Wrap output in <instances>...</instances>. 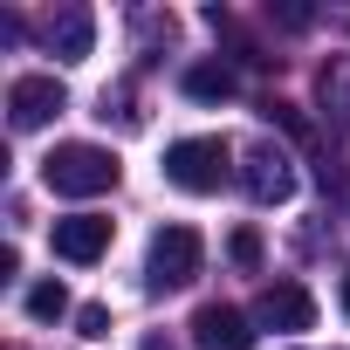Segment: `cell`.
Segmentation results:
<instances>
[{
  "instance_id": "16",
  "label": "cell",
  "mask_w": 350,
  "mask_h": 350,
  "mask_svg": "<svg viewBox=\"0 0 350 350\" xmlns=\"http://www.w3.org/2000/svg\"><path fill=\"white\" fill-rule=\"evenodd\" d=\"M343 309H350V268H343Z\"/></svg>"
},
{
  "instance_id": "6",
  "label": "cell",
  "mask_w": 350,
  "mask_h": 350,
  "mask_svg": "<svg viewBox=\"0 0 350 350\" xmlns=\"http://www.w3.org/2000/svg\"><path fill=\"white\" fill-rule=\"evenodd\" d=\"M49 247H55L62 261L90 268V261H103V254H110V220H103V213H69V220H55V227H49Z\"/></svg>"
},
{
  "instance_id": "12",
  "label": "cell",
  "mask_w": 350,
  "mask_h": 350,
  "mask_svg": "<svg viewBox=\"0 0 350 350\" xmlns=\"http://www.w3.org/2000/svg\"><path fill=\"white\" fill-rule=\"evenodd\" d=\"M323 96H329V103L343 110V124H350V69H336V76L323 69Z\"/></svg>"
},
{
  "instance_id": "4",
  "label": "cell",
  "mask_w": 350,
  "mask_h": 350,
  "mask_svg": "<svg viewBox=\"0 0 350 350\" xmlns=\"http://www.w3.org/2000/svg\"><path fill=\"white\" fill-rule=\"evenodd\" d=\"M241 186H247L254 206H282V200L295 193L288 151H282V144H247V151H241Z\"/></svg>"
},
{
  "instance_id": "8",
  "label": "cell",
  "mask_w": 350,
  "mask_h": 350,
  "mask_svg": "<svg viewBox=\"0 0 350 350\" xmlns=\"http://www.w3.org/2000/svg\"><path fill=\"white\" fill-rule=\"evenodd\" d=\"M193 343L200 350H254V323L241 309H227V302H206L193 316Z\"/></svg>"
},
{
  "instance_id": "1",
  "label": "cell",
  "mask_w": 350,
  "mask_h": 350,
  "mask_svg": "<svg viewBox=\"0 0 350 350\" xmlns=\"http://www.w3.org/2000/svg\"><path fill=\"white\" fill-rule=\"evenodd\" d=\"M117 151H103V144H55L49 158H42V179H49V193H62V200H96V193H110L117 186Z\"/></svg>"
},
{
  "instance_id": "7",
  "label": "cell",
  "mask_w": 350,
  "mask_h": 350,
  "mask_svg": "<svg viewBox=\"0 0 350 350\" xmlns=\"http://www.w3.org/2000/svg\"><path fill=\"white\" fill-rule=\"evenodd\" d=\"M254 323H261V329L295 336V329H309V323H316V295H309L302 282H268V288H261V302H254Z\"/></svg>"
},
{
  "instance_id": "15",
  "label": "cell",
  "mask_w": 350,
  "mask_h": 350,
  "mask_svg": "<svg viewBox=\"0 0 350 350\" xmlns=\"http://www.w3.org/2000/svg\"><path fill=\"white\" fill-rule=\"evenodd\" d=\"M137 350H179V343H165V336H144V343H137Z\"/></svg>"
},
{
  "instance_id": "13",
  "label": "cell",
  "mask_w": 350,
  "mask_h": 350,
  "mask_svg": "<svg viewBox=\"0 0 350 350\" xmlns=\"http://www.w3.org/2000/svg\"><path fill=\"white\" fill-rule=\"evenodd\" d=\"M76 323H83V336H90V343H96V336H110V309H103V302H90Z\"/></svg>"
},
{
  "instance_id": "11",
  "label": "cell",
  "mask_w": 350,
  "mask_h": 350,
  "mask_svg": "<svg viewBox=\"0 0 350 350\" xmlns=\"http://www.w3.org/2000/svg\"><path fill=\"white\" fill-rule=\"evenodd\" d=\"M28 316H35V323L69 316V288H62V282H35V288H28Z\"/></svg>"
},
{
  "instance_id": "2",
  "label": "cell",
  "mask_w": 350,
  "mask_h": 350,
  "mask_svg": "<svg viewBox=\"0 0 350 350\" xmlns=\"http://www.w3.org/2000/svg\"><path fill=\"white\" fill-rule=\"evenodd\" d=\"M227 172H234L227 137H179V144L165 151V179L179 186V193H193V200L220 193V186H227Z\"/></svg>"
},
{
  "instance_id": "3",
  "label": "cell",
  "mask_w": 350,
  "mask_h": 350,
  "mask_svg": "<svg viewBox=\"0 0 350 350\" xmlns=\"http://www.w3.org/2000/svg\"><path fill=\"white\" fill-rule=\"evenodd\" d=\"M200 261H206V247H200L193 227H158V234H151V254H144V282H151V295L186 288V282L200 275Z\"/></svg>"
},
{
  "instance_id": "9",
  "label": "cell",
  "mask_w": 350,
  "mask_h": 350,
  "mask_svg": "<svg viewBox=\"0 0 350 350\" xmlns=\"http://www.w3.org/2000/svg\"><path fill=\"white\" fill-rule=\"evenodd\" d=\"M42 42H49V55L83 62V55H90V42H96V14H90V8H55V14L42 21Z\"/></svg>"
},
{
  "instance_id": "10",
  "label": "cell",
  "mask_w": 350,
  "mask_h": 350,
  "mask_svg": "<svg viewBox=\"0 0 350 350\" xmlns=\"http://www.w3.org/2000/svg\"><path fill=\"white\" fill-rule=\"evenodd\" d=\"M234 90H241V83H234L227 62H193V69H186V96H193V103H227Z\"/></svg>"
},
{
  "instance_id": "5",
  "label": "cell",
  "mask_w": 350,
  "mask_h": 350,
  "mask_svg": "<svg viewBox=\"0 0 350 350\" xmlns=\"http://www.w3.org/2000/svg\"><path fill=\"white\" fill-rule=\"evenodd\" d=\"M62 110H69V96H62L55 76H21V83L8 90V124H14V131H42V124L62 117Z\"/></svg>"
},
{
  "instance_id": "14",
  "label": "cell",
  "mask_w": 350,
  "mask_h": 350,
  "mask_svg": "<svg viewBox=\"0 0 350 350\" xmlns=\"http://www.w3.org/2000/svg\"><path fill=\"white\" fill-rule=\"evenodd\" d=\"M227 254H234V261H241V268H254V261H261V241H254V234H247V227H241V234H234V247H227Z\"/></svg>"
}]
</instances>
